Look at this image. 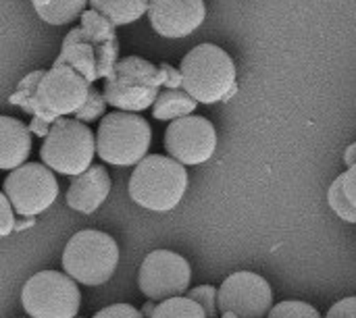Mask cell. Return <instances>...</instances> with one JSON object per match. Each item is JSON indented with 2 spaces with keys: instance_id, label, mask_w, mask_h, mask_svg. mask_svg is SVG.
<instances>
[{
  "instance_id": "ac0fdd59",
  "label": "cell",
  "mask_w": 356,
  "mask_h": 318,
  "mask_svg": "<svg viewBox=\"0 0 356 318\" xmlns=\"http://www.w3.org/2000/svg\"><path fill=\"white\" fill-rule=\"evenodd\" d=\"M38 17L48 25H69L86 12L90 0H31Z\"/></svg>"
},
{
  "instance_id": "3957f363",
  "label": "cell",
  "mask_w": 356,
  "mask_h": 318,
  "mask_svg": "<svg viewBox=\"0 0 356 318\" xmlns=\"http://www.w3.org/2000/svg\"><path fill=\"white\" fill-rule=\"evenodd\" d=\"M152 144L150 123L138 112L115 110L102 117L96 131L98 156L115 167H134L148 156Z\"/></svg>"
},
{
  "instance_id": "603a6c76",
  "label": "cell",
  "mask_w": 356,
  "mask_h": 318,
  "mask_svg": "<svg viewBox=\"0 0 356 318\" xmlns=\"http://www.w3.org/2000/svg\"><path fill=\"white\" fill-rule=\"evenodd\" d=\"M186 296L196 300L204 308V312H207L209 318L221 317L219 315V290L217 287H213V285H198L196 290H190Z\"/></svg>"
},
{
  "instance_id": "cb8c5ba5",
  "label": "cell",
  "mask_w": 356,
  "mask_h": 318,
  "mask_svg": "<svg viewBox=\"0 0 356 318\" xmlns=\"http://www.w3.org/2000/svg\"><path fill=\"white\" fill-rule=\"evenodd\" d=\"M106 104H108V102H106L104 94H100L98 90L92 87L88 102L75 112V119H79V121H83V123H94V121H98L100 117H104Z\"/></svg>"
},
{
  "instance_id": "d4e9b609",
  "label": "cell",
  "mask_w": 356,
  "mask_h": 318,
  "mask_svg": "<svg viewBox=\"0 0 356 318\" xmlns=\"http://www.w3.org/2000/svg\"><path fill=\"white\" fill-rule=\"evenodd\" d=\"M15 227H17L15 208H13L10 200L6 198V194H2V196H0V235L6 237Z\"/></svg>"
},
{
  "instance_id": "484cf974",
  "label": "cell",
  "mask_w": 356,
  "mask_h": 318,
  "mask_svg": "<svg viewBox=\"0 0 356 318\" xmlns=\"http://www.w3.org/2000/svg\"><path fill=\"white\" fill-rule=\"evenodd\" d=\"M94 318H144L142 310L129 306V304H113L96 312Z\"/></svg>"
},
{
  "instance_id": "9c48e42d",
  "label": "cell",
  "mask_w": 356,
  "mask_h": 318,
  "mask_svg": "<svg viewBox=\"0 0 356 318\" xmlns=\"http://www.w3.org/2000/svg\"><path fill=\"white\" fill-rule=\"evenodd\" d=\"M2 194H6L17 215L35 217L46 212L58 198V181L44 162H25L8 173Z\"/></svg>"
},
{
  "instance_id": "5b68a950",
  "label": "cell",
  "mask_w": 356,
  "mask_h": 318,
  "mask_svg": "<svg viewBox=\"0 0 356 318\" xmlns=\"http://www.w3.org/2000/svg\"><path fill=\"white\" fill-rule=\"evenodd\" d=\"M96 154V133L83 121L67 117L52 123L40 148L42 162L65 177H77L88 171Z\"/></svg>"
},
{
  "instance_id": "7402d4cb",
  "label": "cell",
  "mask_w": 356,
  "mask_h": 318,
  "mask_svg": "<svg viewBox=\"0 0 356 318\" xmlns=\"http://www.w3.org/2000/svg\"><path fill=\"white\" fill-rule=\"evenodd\" d=\"M267 318H321L319 310L300 300H286L271 308Z\"/></svg>"
},
{
  "instance_id": "8fae6325",
  "label": "cell",
  "mask_w": 356,
  "mask_h": 318,
  "mask_svg": "<svg viewBox=\"0 0 356 318\" xmlns=\"http://www.w3.org/2000/svg\"><path fill=\"white\" fill-rule=\"evenodd\" d=\"M273 308V290L257 273L238 271L219 287L221 318H265Z\"/></svg>"
},
{
  "instance_id": "d6986e66",
  "label": "cell",
  "mask_w": 356,
  "mask_h": 318,
  "mask_svg": "<svg viewBox=\"0 0 356 318\" xmlns=\"http://www.w3.org/2000/svg\"><path fill=\"white\" fill-rule=\"evenodd\" d=\"M90 6L113 25H129L148 12L150 0H90Z\"/></svg>"
},
{
  "instance_id": "277c9868",
  "label": "cell",
  "mask_w": 356,
  "mask_h": 318,
  "mask_svg": "<svg viewBox=\"0 0 356 318\" xmlns=\"http://www.w3.org/2000/svg\"><path fill=\"white\" fill-rule=\"evenodd\" d=\"M117 265V242L108 233L96 229H83L75 233L63 250V271L88 287H98L111 281Z\"/></svg>"
},
{
  "instance_id": "30bf717a",
  "label": "cell",
  "mask_w": 356,
  "mask_h": 318,
  "mask_svg": "<svg viewBox=\"0 0 356 318\" xmlns=\"http://www.w3.org/2000/svg\"><path fill=\"white\" fill-rule=\"evenodd\" d=\"M192 269L188 260L171 250L150 252L142 267L138 285L140 292L154 302H165L169 298L186 296L190 292Z\"/></svg>"
},
{
  "instance_id": "ba28073f",
  "label": "cell",
  "mask_w": 356,
  "mask_h": 318,
  "mask_svg": "<svg viewBox=\"0 0 356 318\" xmlns=\"http://www.w3.org/2000/svg\"><path fill=\"white\" fill-rule=\"evenodd\" d=\"M92 81L86 79L75 67L58 65L50 71H44L33 100V115L52 121L56 117L75 115L90 98Z\"/></svg>"
},
{
  "instance_id": "f546056e",
  "label": "cell",
  "mask_w": 356,
  "mask_h": 318,
  "mask_svg": "<svg viewBox=\"0 0 356 318\" xmlns=\"http://www.w3.org/2000/svg\"><path fill=\"white\" fill-rule=\"evenodd\" d=\"M156 306H159V304H156L154 300H148V302L142 306V315H144V318L154 317V310H156Z\"/></svg>"
},
{
  "instance_id": "e0dca14e",
  "label": "cell",
  "mask_w": 356,
  "mask_h": 318,
  "mask_svg": "<svg viewBox=\"0 0 356 318\" xmlns=\"http://www.w3.org/2000/svg\"><path fill=\"white\" fill-rule=\"evenodd\" d=\"M198 104L200 102L194 96H190L184 87H167L159 94L156 102L152 104V117L159 121H175L192 115Z\"/></svg>"
},
{
  "instance_id": "52a82bcc",
  "label": "cell",
  "mask_w": 356,
  "mask_h": 318,
  "mask_svg": "<svg viewBox=\"0 0 356 318\" xmlns=\"http://www.w3.org/2000/svg\"><path fill=\"white\" fill-rule=\"evenodd\" d=\"M21 304L31 318H75L81 306V294L71 275L40 271L23 285Z\"/></svg>"
},
{
  "instance_id": "f1b7e54d",
  "label": "cell",
  "mask_w": 356,
  "mask_h": 318,
  "mask_svg": "<svg viewBox=\"0 0 356 318\" xmlns=\"http://www.w3.org/2000/svg\"><path fill=\"white\" fill-rule=\"evenodd\" d=\"M344 162H346V167L356 165V144L346 148V152H344Z\"/></svg>"
},
{
  "instance_id": "44dd1931",
  "label": "cell",
  "mask_w": 356,
  "mask_h": 318,
  "mask_svg": "<svg viewBox=\"0 0 356 318\" xmlns=\"http://www.w3.org/2000/svg\"><path fill=\"white\" fill-rule=\"evenodd\" d=\"M327 202L332 206V210L346 223H356V206L350 202V198L346 196L344 190V175H340L327 190Z\"/></svg>"
},
{
  "instance_id": "ffe728a7",
  "label": "cell",
  "mask_w": 356,
  "mask_h": 318,
  "mask_svg": "<svg viewBox=\"0 0 356 318\" xmlns=\"http://www.w3.org/2000/svg\"><path fill=\"white\" fill-rule=\"evenodd\" d=\"M152 318H209L204 308L188 298V296H177V298H169L165 302H161L154 310Z\"/></svg>"
},
{
  "instance_id": "6da1fadb",
  "label": "cell",
  "mask_w": 356,
  "mask_h": 318,
  "mask_svg": "<svg viewBox=\"0 0 356 318\" xmlns=\"http://www.w3.org/2000/svg\"><path fill=\"white\" fill-rule=\"evenodd\" d=\"M186 190V165L163 154H150L140 160L129 179V198L152 212H169L179 206Z\"/></svg>"
},
{
  "instance_id": "4fadbf2b",
  "label": "cell",
  "mask_w": 356,
  "mask_h": 318,
  "mask_svg": "<svg viewBox=\"0 0 356 318\" xmlns=\"http://www.w3.org/2000/svg\"><path fill=\"white\" fill-rule=\"evenodd\" d=\"M148 19L159 35L181 40L204 23L207 6L204 0H150Z\"/></svg>"
},
{
  "instance_id": "9a60e30c",
  "label": "cell",
  "mask_w": 356,
  "mask_h": 318,
  "mask_svg": "<svg viewBox=\"0 0 356 318\" xmlns=\"http://www.w3.org/2000/svg\"><path fill=\"white\" fill-rule=\"evenodd\" d=\"M31 154V129L15 117H0V169L13 171Z\"/></svg>"
},
{
  "instance_id": "7a4b0ae2",
  "label": "cell",
  "mask_w": 356,
  "mask_h": 318,
  "mask_svg": "<svg viewBox=\"0 0 356 318\" xmlns=\"http://www.w3.org/2000/svg\"><path fill=\"white\" fill-rule=\"evenodd\" d=\"M181 87L200 104H215L236 90L234 58L217 44H200L192 48L181 65Z\"/></svg>"
},
{
  "instance_id": "7c38bea8",
  "label": "cell",
  "mask_w": 356,
  "mask_h": 318,
  "mask_svg": "<svg viewBox=\"0 0 356 318\" xmlns=\"http://www.w3.org/2000/svg\"><path fill=\"white\" fill-rule=\"evenodd\" d=\"M165 150L186 167L202 165L217 150V129L209 119L198 115L175 119L165 131Z\"/></svg>"
},
{
  "instance_id": "4316f807",
  "label": "cell",
  "mask_w": 356,
  "mask_h": 318,
  "mask_svg": "<svg viewBox=\"0 0 356 318\" xmlns=\"http://www.w3.org/2000/svg\"><path fill=\"white\" fill-rule=\"evenodd\" d=\"M325 318H356V298H344L334 304Z\"/></svg>"
},
{
  "instance_id": "8992f818",
  "label": "cell",
  "mask_w": 356,
  "mask_h": 318,
  "mask_svg": "<svg viewBox=\"0 0 356 318\" xmlns=\"http://www.w3.org/2000/svg\"><path fill=\"white\" fill-rule=\"evenodd\" d=\"M163 77V69L159 71L140 56H127L119 60L115 71L106 77L104 98L117 110L140 112L156 102Z\"/></svg>"
},
{
  "instance_id": "4dcf8cb0",
  "label": "cell",
  "mask_w": 356,
  "mask_h": 318,
  "mask_svg": "<svg viewBox=\"0 0 356 318\" xmlns=\"http://www.w3.org/2000/svg\"><path fill=\"white\" fill-rule=\"evenodd\" d=\"M27 318H31V317H27Z\"/></svg>"
},
{
  "instance_id": "83f0119b",
  "label": "cell",
  "mask_w": 356,
  "mask_h": 318,
  "mask_svg": "<svg viewBox=\"0 0 356 318\" xmlns=\"http://www.w3.org/2000/svg\"><path fill=\"white\" fill-rule=\"evenodd\" d=\"M344 190L350 202L356 206V165L348 167V171L344 173Z\"/></svg>"
},
{
  "instance_id": "1f68e13d",
  "label": "cell",
  "mask_w": 356,
  "mask_h": 318,
  "mask_svg": "<svg viewBox=\"0 0 356 318\" xmlns=\"http://www.w3.org/2000/svg\"><path fill=\"white\" fill-rule=\"evenodd\" d=\"M75 318H77V317H75Z\"/></svg>"
},
{
  "instance_id": "2e32d148",
  "label": "cell",
  "mask_w": 356,
  "mask_h": 318,
  "mask_svg": "<svg viewBox=\"0 0 356 318\" xmlns=\"http://www.w3.org/2000/svg\"><path fill=\"white\" fill-rule=\"evenodd\" d=\"M86 35L81 29H73L67 37H65V44H63V52H60V58L56 60L58 65H71L75 67L81 75H86V79L94 81L98 77V56H94V48L83 42Z\"/></svg>"
},
{
  "instance_id": "5bb4252c",
  "label": "cell",
  "mask_w": 356,
  "mask_h": 318,
  "mask_svg": "<svg viewBox=\"0 0 356 318\" xmlns=\"http://www.w3.org/2000/svg\"><path fill=\"white\" fill-rule=\"evenodd\" d=\"M111 194V177L108 171L100 165H92L81 175L73 177L67 190V206L81 215L96 212Z\"/></svg>"
}]
</instances>
